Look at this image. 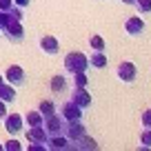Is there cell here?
<instances>
[{"mask_svg": "<svg viewBox=\"0 0 151 151\" xmlns=\"http://www.w3.org/2000/svg\"><path fill=\"white\" fill-rule=\"evenodd\" d=\"M0 151H2V145H0Z\"/></svg>", "mask_w": 151, "mask_h": 151, "instance_id": "obj_30", "label": "cell"}, {"mask_svg": "<svg viewBox=\"0 0 151 151\" xmlns=\"http://www.w3.org/2000/svg\"><path fill=\"white\" fill-rule=\"evenodd\" d=\"M89 67V58L85 56L82 51H69L65 56V71L67 73H78V71H87Z\"/></svg>", "mask_w": 151, "mask_h": 151, "instance_id": "obj_1", "label": "cell"}, {"mask_svg": "<svg viewBox=\"0 0 151 151\" xmlns=\"http://www.w3.org/2000/svg\"><path fill=\"white\" fill-rule=\"evenodd\" d=\"M133 5L138 7L140 14H151V0H136Z\"/></svg>", "mask_w": 151, "mask_h": 151, "instance_id": "obj_21", "label": "cell"}, {"mask_svg": "<svg viewBox=\"0 0 151 151\" xmlns=\"http://www.w3.org/2000/svg\"><path fill=\"white\" fill-rule=\"evenodd\" d=\"M38 111L42 113V116H51V113H56V104L51 100H42V102L38 104Z\"/></svg>", "mask_w": 151, "mask_h": 151, "instance_id": "obj_19", "label": "cell"}, {"mask_svg": "<svg viewBox=\"0 0 151 151\" xmlns=\"http://www.w3.org/2000/svg\"><path fill=\"white\" fill-rule=\"evenodd\" d=\"M7 116V102H2V100H0V120L5 118Z\"/></svg>", "mask_w": 151, "mask_h": 151, "instance_id": "obj_26", "label": "cell"}, {"mask_svg": "<svg viewBox=\"0 0 151 151\" xmlns=\"http://www.w3.org/2000/svg\"><path fill=\"white\" fill-rule=\"evenodd\" d=\"M2 82H5V76H2V73H0V85H2Z\"/></svg>", "mask_w": 151, "mask_h": 151, "instance_id": "obj_29", "label": "cell"}, {"mask_svg": "<svg viewBox=\"0 0 151 151\" xmlns=\"http://www.w3.org/2000/svg\"><path fill=\"white\" fill-rule=\"evenodd\" d=\"M140 147H145V149L151 147V129H145V131L140 133Z\"/></svg>", "mask_w": 151, "mask_h": 151, "instance_id": "obj_22", "label": "cell"}, {"mask_svg": "<svg viewBox=\"0 0 151 151\" xmlns=\"http://www.w3.org/2000/svg\"><path fill=\"white\" fill-rule=\"evenodd\" d=\"M87 85H89L87 71H78V73H73V87H87Z\"/></svg>", "mask_w": 151, "mask_h": 151, "instance_id": "obj_20", "label": "cell"}, {"mask_svg": "<svg viewBox=\"0 0 151 151\" xmlns=\"http://www.w3.org/2000/svg\"><path fill=\"white\" fill-rule=\"evenodd\" d=\"M120 2H124V5H133L136 0H120Z\"/></svg>", "mask_w": 151, "mask_h": 151, "instance_id": "obj_28", "label": "cell"}, {"mask_svg": "<svg viewBox=\"0 0 151 151\" xmlns=\"http://www.w3.org/2000/svg\"><path fill=\"white\" fill-rule=\"evenodd\" d=\"M14 5H18V7H29V5H31V0H14Z\"/></svg>", "mask_w": 151, "mask_h": 151, "instance_id": "obj_27", "label": "cell"}, {"mask_svg": "<svg viewBox=\"0 0 151 151\" xmlns=\"http://www.w3.org/2000/svg\"><path fill=\"white\" fill-rule=\"evenodd\" d=\"M0 33L14 45H18V42L24 40V29H22V24H20L18 18H11L7 24H2V27H0Z\"/></svg>", "mask_w": 151, "mask_h": 151, "instance_id": "obj_2", "label": "cell"}, {"mask_svg": "<svg viewBox=\"0 0 151 151\" xmlns=\"http://www.w3.org/2000/svg\"><path fill=\"white\" fill-rule=\"evenodd\" d=\"M5 82H9L11 87H22L24 85V69L22 67H18V65H11L9 69L5 71Z\"/></svg>", "mask_w": 151, "mask_h": 151, "instance_id": "obj_5", "label": "cell"}, {"mask_svg": "<svg viewBox=\"0 0 151 151\" xmlns=\"http://www.w3.org/2000/svg\"><path fill=\"white\" fill-rule=\"evenodd\" d=\"M89 65L93 67V69H104V67H107V53L104 51H93L89 56Z\"/></svg>", "mask_w": 151, "mask_h": 151, "instance_id": "obj_14", "label": "cell"}, {"mask_svg": "<svg viewBox=\"0 0 151 151\" xmlns=\"http://www.w3.org/2000/svg\"><path fill=\"white\" fill-rule=\"evenodd\" d=\"M40 49H42L47 56H56V53L60 51V45H58V40L53 36H42L40 38Z\"/></svg>", "mask_w": 151, "mask_h": 151, "instance_id": "obj_13", "label": "cell"}, {"mask_svg": "<svg viewBox=\"0 0 151 151\" xmlns=\"http://www.w3.org/2000/svg\"><path fill=\"white\" fill-rule=\"evenodd\" d=\"M89 45H91V49H93V51H104V49H107V42H104V38H102V36H98V33H93V36L89 38Z\"/></svg>", "mask_w": 151, "mask_h": 151, "instance_id": "obj_18", "label": "cell"}, {"mask_svg": "<svg viewBox=\"0 0 151 151\" xmlns=\"http://www.w3.org/2000/svg\"><path fill=\"white\" fill-rule=\"evenodd\" d=\"M60 116L65 118V122H76V120H82V107H78L76 102H65L60 107Z\"/></svg>", "mask_w": 151, "mask_h": 151, "instance_id": "obj_4", "label": "cell"}, {"mask_svg": "<svg viewBox=\"0 0 151 151\" xmlns=\"http://www.w3.org/2000/svg\"><path fill=\"white\" fill-rule=\"evenodd\" d=\"M42 127H45V131H47L49 136H56V133H65L67 122H65V118H62V116H56V113H51V116H45Z\"/></svg>", "mask_w": 151, "mask_h": 151, "instance_id": "obj_3", "label": "cell"}, {"mask_svg": "<svg viewBox=\"0 0 151 151\" xmlns=\"http://www.w3.org/2000/svg\"><path fill=\"white\" fill-rule=\"evenodd\" d=\"M87 133L85 124H82V120H76V122H67L65 127V136L69 138V142H76L78 138H82Z\"/></svg>", "mask_w": 151, "mask_h": 151, "instance_id": "obj_11", "label": "cell"}, {"mask_svg": "<svg viewBox=\"0 0 151 151\" xmlns=\"http://www.w3.org/2000/svg\"><path fill=\"white\" fill-rule=\"evenodd\" d=\"M2 120H5V129H7V133H11V136L20 133V131H22V127H24L22 116H18V113H7Z\"/></svg>", "mask_w": 151, "mask_h": 151, "instance_id": "obj_8", "label": "cell"}, {"mask_svg": "<svg viewBox=\"0 0 151 151\" xmlns=\"http://www.w3.org/2000/svg\"><path fill=\"white\" fill-rule=\"evenodd\" d=\"M71 102H76L82 109L91 107V93L87 91V87H73L71 89Z\"/></svg>", "mask_w": 151, "mask_h": 151, "instance_id": "obj_7", "label": "cell"}, {"mask_svg": "<svg viewBox=\"0 0 151 151\" xmlns=\"http://www.w3.org/2000/svg\"><path fill=\"white\" fill-rule=\"evenodd\" d=\"M22 120H24V122L29 124V127H36V124H42L45 116H42V113H40V111H33V109H31V111H29V113H27V116H24Z\"/></svg>", "mask_w": 151, "mask_h": 151, "instance_id": "obj_17", "label": "cell"}, {"mask_svg": "<svg viewBox=\"0 0 151 151\" xmlns=\"http://www.w3.org/2000/svg\"><path fill=\"white\" fill-rule=\"evenodd\" d=\"M2 149H7V151H20V142L16 140V138H11V140H7L5 145H2Z\"/></svg>", "mask_w": 151, "mask_h": 151, "instance_id": "obj_24", "label": "cell"}, {"mask_svg": "<svg viewBox=\"0 0 151 151\" xmlns=\"http://www.w3.org/2000/svg\"><path fill=\"white\" fill-rule=\"evenodd\" d=\"M49 87H51L53 93H62V91H67V87H69V82L65 80V76H53L51 82H49Z\"/></svg>", "mask_w": 151, "mask_h": 151, "instance_id": "obj_16", "label": "cell"}, {"mask_svg": "<svg viewBox=\"0 0 151 151\" xmlns=\"http://www.w3.org/2000/svg\"><path fill=\"white\" fill-rule=\"evenodd\" d=\"M136 76H138V69H136V65L133 62H129V60H124V62H120L118 65V78L122 82H133L136 80Z\"/></svg>", "mask_w": 151, "mask_h": 151, "instance_id": "obj_9", "label": "cell"}, {"mask_svg": "<svg viewBox=\"0 0 151 151\" xmlns=\"http://www.w3.org/2000/svg\"><path fill=\"white\" fill-rule=\"evenodd\" d=\"M0 100L2 102H14L16 100V87H11L9 82H2L0 85Z\"/></svg>", "mask_w": 151, "mask_h": 151, "instance_id": "obj_15", "label": "cell"}, {"mask_svg": "<svg viewBox=\"0 0 151 151\" xmlns=\"http://www.w3.org/2000/svg\"><path fill=\"white\" fill-rule=\"evenodd\" d=\"M47 149H51V151H62V149H71V145H69V138L65 136V133H56V136H49L47 138Z\"/></svg>", "mask_w": 151, "mask_h": 151, "instance_id": "obj_12", "label": "cell"}, {"mask_svg": "<svg viewBox=\"0 0 151 151\" xmlns=\"http://www.w3.org/2000/svg\"><path fill=\"white\" fill-rule=\"evenodd\" d=\"M14 7V0H0V11H9Z\"/></svg>", "mask_w": 151, "mask_h": 151, "instance_id": "obj_25", "label": "cell"}, {"mask_svg": "<svg viewBox=\"0 0 151 151\" xmlns=\"http://www.w3.org/2000/svg\"><path fill=\"white\" fill-rule=\"evenodd\" d=\"M140 120H142V129H151V109H147V111H142Z\"/></svg>", "mask_w": 151, "mask_h": 151, "instance_id": "obj_23", "label": "cell"}, {"mask_svg": "<svg viewBox=\"0 0 151 151\" xmlns=\"http://www.w3.org/2000/svg\"><path fill=\"white\" fill-rule=\"evenodd\" d=\"M24 136H27V140H29V142H33V145H42V147H45V145H47L49 133L45 131L42 124H36V127H29ZM45 149H47V147H45Z\"/></svg>", "mask_w": 151, "mask_h": 151, "instance_id": "obj_6", "label": "cell"}, {"mask_svg": "<svg viewBox=\"0 0 151 151\" xmlns=\"http://www.w3.org/2000/svg\"><path fill=\"white\" fill-rule=\"evenodd\" d=\"M124 31L129 36H142L145 33V20L140 16H131V18L124 20Z\"/></svg>", "mask_w": 151, "mask_h": 151, "instance_id": "obj_10", "label": "cell"}]
</instances>
